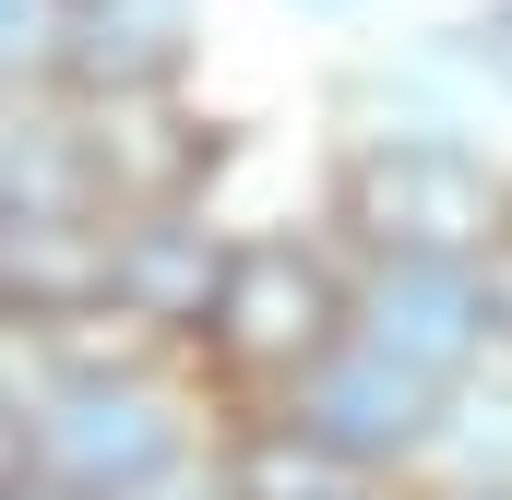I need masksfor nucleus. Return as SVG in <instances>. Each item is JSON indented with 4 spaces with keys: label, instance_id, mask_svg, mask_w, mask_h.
Masks as SVG:
<instances>
[{
    "label": "nucleus",
    "instance_id": "nucleus-1",
    "mask_svg": "<svg viewBox=\"0 0 512 500\" xmlns=\"http://www.w3.org/2000/svg\"><path fill=\"white\" fill-rule=\"evenodd\" d=\"M346 227L382 262H489L512 239V191L465 131H370L346 155Z\"/></svg>",
    "mask_w": 512,
    "mask_h": 500
},
{
    "label": "nucleus",
    "instance_id": "nucleus-2",
    "mask_svg": "<svg viewBox=\"0 0 512 500\" xmlns=\"http://www.w3.org/2000/svg\"><path fill=\"white\" fill-rule=\"evenodd\" d=\"M203 334L251 370H322L346 346V286L310 262L298 239H239L227 250V286L203 310Z\"/></svg>",
    "mask_w": 512,
    "mask_h": 500
},
{
    "label": "nucleus",
    "instance_id": "nucleus-3",
    "mask_svg": "<svg viewBox=\"0 0 512 500\" xmlns=\"http://www.w3.org/2000/svg\"><path fill=\"white\" fill-rule=\"evenodd\" d=\"M191 12L179 0H84L60 24V84L72 96H179Z\"/></svg>",
    "mask_w": 512,
    "mask_h": 500
},
{
    "label": "nucleus",
    "instance_id": "nucleus-4",
    "mask_svg": "<svg viewBox=\"0 0 512 500\" xmlns=\"http://www.w3.org/2000/svg\"><path fill=\"white\" fill-rule=\"evenodd\" d=\"M477 334H489L477 262H382V286H370V346H382V358H405V370L441 381Z\"/></svg>",
    "mask_w": 512,
    "mask_h": 500
},
{
    "label": "nucleus",
    "instance_id": "nucleus-5",
    "mask_svg": "<svg viewBox=\"0 0 512 500\" xmlns=\"http://www.w3.org/2000/svg\"><path fill=\"white\" fill-rule=\"evenodd\" d=\"M48 441H60L72 477H143L167 453V417H155V393H72Z\"/></svg>",
    "mask_w": 512,
    "mask_h": 500
},
{
    "label": "nucleus",
    "instance_id": "nucleus-6",
    "mask_svg": "<svg viewBox=\"0 0 512 500\" xmlns=\"http://www.w3.org/2000/svg\"><path fill=\"white\" fill-rule=\"evenodd\" d=\"M60 0H0V96L12 84H36V72H60Z\"/></svg>",
    "mask_w": 512,
    "mask_h": 500
},
{
    "label": "nucleus",
    "instance_id": "nucleus-7",
    "mask_svg": "<svg viewBox=\"0 0 512 500\" xmlns=\"http://www.w3.org/2000/svg\"><path fill=\"white\" fill-rule=\"evenodd\" d=\"M465 60H477V72L512 96V0H477V24H465Z\"/></svg>",
    "mask_w": 512,
    "mask_h": 500
},
{
    "label": "nucleus",
    "instance_id": "nucleus-8",
    "mask_svg": "<svg viewBox=\"0 0 512 500\" xmlns=\"http://www.w3.org/2000/svg\"><path fill=\"white\" fill-rule=\"evenodd\" d=\"M477 298H489V334H512V239L477 262Z\"/></svg>",
    "mask_w": 512,
    "mask_h": 500
},
{
    "label": "nucleus",
    "instance_id": "nucleus-9",
    "mask_svg": "<svg viewBox=\"0 0 512 500\" xmlns=\"http://www.w3.org/2000/svg\"><path fill=\"white\" fill-rule=\"evenodd\" d=\"M0 477H12V405H0Z\"/></svg>",
    "mask_w": 512,
    "mask_h": 500
},
{
    "label": "nucleus",
    "instance_id": "nucleus-10",
    "mask_svg": "<svg viewBox=\"0 0 512 500\" xmlns=\"http://www.w3.org/2000/svg\"><path fill=\"white\" fill-rule=\"evenodd\" d=\"M298 12H322V24H334V12H358V0H298Z\"/></svg>",
    "mask_w": 512,
    "mask_h": 500
},
{
    "label": "nucleus",
    "instance_id": "nucleus-11",
    "mask_svg": "<svg viewBox=\"0 0 512 500\" xmlns=\"http://www.w3.org/2000/svg\"><path fill=\"white\" fill-rule=\"evenodd\" d=\"M60 12H84V0H60Z\"/></svg>",
    "mask_w": 512,
    "mask_h": 500
}]
</instances>
